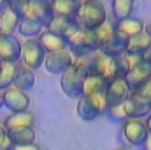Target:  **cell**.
Wrapping results in <instances>:
<instances>
[{"instance_id":"obj_1","label":"cell","mask_w":151,"mask_h":150,"mask_svg":"<svg viewBox=\"0 0 151 150\" xmlns=\"http://www.w3.org/2000/svg\"><path fill=\"white\" fill-rule=\"evenodd\" d=\"M76 21L81 30H95L107 21V11L102 2L86 0V2H81L76 14Z\"/></svg>"},{"instance_id":"obj_2","label":"cell","mask_w":151,"mask_h":150,"mask_svg":"<svg viewBox=\"0 0 151 150\" xmlns=\"http://www.w3.org/2000/svg\"><path fill=\"white\" fill-rule=\"evenodd\" d=\"M107 111V101H106V92L102 94H91V95H83L77 103V115L79 118L90 122L95 120L97 117L104 115Z\"/></svg>"},{"instance_id":"obj_3","label":"cell","mask_w":151,"mask_h":150,"mask_svg":"<svg viewBox=\"0 0 151 150\" xmlns=\"http://www.w3.org/2000/svg\"><path fill=\"white\" fill-rule=\"evenodd\" d=\"M67 48L72 53L74 58H81L86 55H91L99 50V42L93 34V30H77L72 37L67 41Z\"/></svg>"},{"instance_id":"obj_4","label":"cell","mask_w":151,"mask_h":150,"mask_svg":"<svg viewBox=\"0 0 151 150\" xmlns=\"http://www.w3.org/2000/svg\"><path fill=\"white\" fill-rule=\"evenodd\" d=\"M125 79H127V83L130 87V92L139 90L142 85H146L151 79V57L150 55L139 57V60L130 69V73L125 76Z\"/></svg>"},{"instance_id":"obj_5","label":"cell","mask_w":151,"mask_h":150,"mask_svg":"<svg viewBox=\"0 0 151 150\" xmlns=\"http://www.w3.org/2000/svg\"><path fill=\"white\" fill-rule=\"evenodd\" d=\"M44 58L46 53L40 48L37 39H27L25 42H21V58H19L21 66L35 71L40 66H44Z\"/></svg>"},{"instance_id":"obj_6","label":"cell","mask_w":151,"mask_h":150,"mask_svg":"<svg viewBox=\"0 0 151 150\" xmlns=\"http://www.w3.org/2000/svg\"><path fill=\"white\" fill-rule=\"evenodd\" d=\"M148 127H146V122L139 120V118H128L127 122H123L121 125V136L123 140L128 143V145H135V147H141L146 138H148Z\"/></svg>"},{"instance_id":"obj_7","label":"cell","mask_w":151,"mask_h":150,"mask_svg":"<svg viewBox=\"0 0 151 150\" xmlns=\"http://www.w3.org/2000/svg\"><path fill=\"white\" fill-rule=\"evenodd\" d=\"M72 66H74V57L69 51V48L62 50V51H56V53H47L46 58H44V67L51 74L62 76L67 69H70Z\"/></svg>"},{"instance_id":"obj_8","label":"cell","mask_w":151,"mask_h":150,"mask_svg":"<svg viewBox=\"0 0 151 150\" xmlns=\"http://www.w3.org/2000/svg\"><path fill=\"white\" fill-rule=\"evenodd\" d=\"M2 99H4V106L7 110H11L12 113L28 111V108H30V97L27 95V92H23L16 87H11V88L4 90Z\"/></svg>"},{"instance_id":"obj_9","label":"cell","mask_w":151,"mask_h":150,"mask_svg":"<svg viewBox=\"0 0 151 150\" xmlns=\"http://www.w3.org/2000/svg\"><path fill=\"white\" fill-rule=\"evenodd\" d=\"M60 85H62V90L65 95L72 97V99H81L83 97V87H84V78L79 74L74 69V66L70 69H67L62 79H60Z\"/></svg>"},{"instance_id":"obj_10","label":"cell","mask_w":151,"mask_h":150,"mask_svg":"<svg viewBox=\"0 0 151 150\" xmlns=\"http://www.w3.org/2000/svg\"><path fill=\"white\" fill-rule=\"evenodd\" d=\"M128 97H130V87H128V83H127L125 78H114L113 81H109V85L106 88L107 108L125 103Z\"/></svg>"},{"instance_id":"obj_11","label":"cell","mask_w":151,"mask_h":150,"mask_svg":"<svg viewBox=\"0 0 151 150\" xmlns=\"http://www.w3.org/2000/svg\"><path fill=\"white\" fill-rule=\"evenodd\" d=\"M46 30L55 34V36H58V37L65 39V41H69L79 30V25H77L76 18L69 20V18H62V16H53L51 21L46 25Z\"/></svg>"},{"instance_id":"obj_12","label":"cell","mask_w":151,"mask_h":150,"mask_svg":"<svg viewBox=\"0 0 151 150\" xmlns=\"http://www.w3.org/2000/svg\"><path fill=\"white\" fill-rule=\"evenodd\" d=\"M19 58H21V42L16 37L0 36V62L19 64Z\"/></svg>"},{"instance_id":"obj_13","label":"cell","mask_w":151,"mask_h":150,"mask_svg":"<svg viewBox=\"0 0 151 150\" xmlns=\"http://www.w3.org/2000/svg\"><path fill=\"white\" fill-rule=\"evenodd\" d=\"M35 124V117L30 111L23 113H12L11 117H7L4 120V129L7 133H14V131H23V129H32Z\"/></svg>"},{"instance_id":"obj_14","label":"cell","mask_w":151,"mask_h":150,"mask_svg":"<svg viewBox=\"0 0 151 150\" xmlns=\"http://www.w3.org/2000/svg\"><path fill=\"white\" fill-rule=\"evenodd\" d=\"M151 50V36L148 30L141 32L139 36H134V37L128 39L127 42V55H132V57H144L148 55Z\"/></svg>"},{"instance_id":"obj_15","label":"cell","mask_w":151,"mask_h":150,"mask_svg":"<svg viewBox=\"0 0 151 150\" xmlns=\"http://www.w3.org/2000/svg\"><path fill=\"white\" fill-rule=\"evenodd\" d=\"M114 27H116L118 34H121L123 37H127V39L134 37V36H139L141 32L146 30V25L141 20L134 18V16H130L127 20H121V21H114Z\"/></svg>"},{"instance_id":"obj_16","label":"cell","mask_w":151,"mask_h":150,"mask_svg":"<svg viewBox=\"0 0 151 150\" xmlns=\"http://www.w3.org/2000/svg\"><path fill=\"white\" fill-rule=\"evenodd\" d=\"M125 106H127V113H128V118H139L142 120L144 117H148L151 113V104L142 101L141 97L130 94V97L125 101Z\"/></svg>"},{"instance_id":"obj_17","label":"cell","mask_w":151,"mask_h":150,"mask_svg":"<svg viewBox=\"0 0 151 150\" xmlns=\"http://www.w3.org/2000/svg\"><path fill=\"white\" fill-rule=\"evenodd\" d=\"M39 44H40V48L44 50V53L47 55V53H56V51H62V50H67V41L62 37H58V36H55V34H51V32H47L46 28H44V32L40 34L37 37Z\"/></svg>"},{"instance_id":"obj_18","label":"cell","mask_w":151,"mask_h":150,"mask_svg":"<svg viewBox=\"0 0 151 150\" xmlns=\"http://www.w3.org/2000/svg\"><path fill=\"white\" fill-rule=\"evenodd\" d=\"M35 85V73L21 64H16V74H14V85L16 88L23 90V92H28L32 90Z\"/></svg>"},{"instance_id":"obj_19","label":"cell","mask_w":151,"mask_h":150,"mask_svg":"<svg viewBox=\"0 0 151 150\" xmlns=\"http://www.w3.org/2000/svg\"><path fill=\"white\" fill-rule=\"evenodd\" d=\"M19 16L12 12L11 9L4 11L0 14V36L2 37H14V32L19 27Z\"/></svg>"},{"instance_id":"obj_20","label":"cell","mask_w":151,"mask_h":150,"mask_svg":"<svg viewBox=\"0 0 151 150\" xmlns=\"http://www.w3.org/2000/svg\"><path fill=\"white\" fill-rule=\"evenodd\" d=\"M79 5H81V2H77V0H55V2H51L53 14L62 16V18H69V20L76 18Z\"/></svg>"},{"instance_id":"obj_21","label":"cell","mask_w":151,"mask_h":150,"mask_svg":"<svg viewBox=\"0 0 151 150\" xmlns=\"http://www.w3.org/2000/svg\"><path fill=\"white\" fill-rule=\"evenodd\" d=\"M127 42H128V39L123 37L121 34H114V37L109 41V42H106L99 51H102L104 55H107V57H113V58H116V57H119V55H123L125 51H127Z\"/></svg>"},{"instance_id":"obj_22","label":"cell","mask_w":151,"mask_h":150,"mask_svg":"<svg viewBox=\"0 0 151 150\" xmlns=\"http://www.w3.org/2000/svg\"><path fill=\"white\" fill-rule=\"evenodd\" d=\"M109 81L100 78V76H86L84 78V87H83V95H91V94H102L106 92Z\"/></svg>"},{"instance_id":"obj_23","label":"cell","mask_w":151,"mask_h":150,"mask_svg":"<svg viewBox=\"0 0 151 150\" xmlns=\"http://www.w3.org/2000/svg\"><path fill=\"white\" fill-rule=\"evenodd\" d=\"M14 74H16V64L0 62V92L14 85Z\"/></svg>"},{"instance_id":"obj_24","label":"cell","mask_w":151,"mask_h":150,"mask_svg":"<svg viewBox=\"0 0 151 150\" xmlns=\"http://www.w3.org/2000/svg\"><path fill=\"white\" fill-rule=\"evenodd\" d=\"M12 147H21V145H32L35 143V131L34 129H23V131H14L7 133Z\"/></svg>"},{"instance_id":"obj_25","label":"cell","mask_w":151,"mask_h":150,"mask_svg":"<svg viewBox=\"0 0 151 150\" xmlns=\"http://www.w3.org/2000/svg\"><path fill=\"white\" fill-rule=\"evenodd\" d=\"M93 34H95V37H97V42H99V50H100V48H102L106 42H109V41L114 37V34H116V27H114V21H111V20L107 18V21H106L102 27L95 28V30H93Z\"/></svg>"},{"instance_id":"obj_26","label":"cell","mask_w":151,"mask_h":150,"mask_svg":"<svg viewBox=\"0 0 151 150\" xmlns=\"http://www.w3.org/2000/svg\"><path fill=\"white\" fill-rule=\"evenodd\" d=\"M116 60V73H118V78H125V76L130 73V69L135 66V62L139 60V57H132V55H119L114 58Z\"/></svg>"},{"instance_id":"obj_27","label":"cell","mask_w":151,"mask_h":150,"mask_svg":"<svg viewBox=\"0 0 151 150\" xmlns=\"http://www.w3.org/2000/svg\"><path fill=\"white\" fill-rule=\"evenodd\" d=\"M132 11H134V2L132 0H114L113 2V14L116 18V21L130 18Z\"/></svg>"},{"instance_id":"obj_28","label":"cell","mask_w":151,"mask_h":150,"mask_svg":"<svg viewBox=\"0 0 151 150\" xmlns=\"http://www.w3.org/2000/svg\"><path fill=\"white\" fill-rule=\"evenodd\" d=\"M19 34L25 36L27 39H37L42 32H44V27L37 23V21H28V20H21L19 21V27H18Z\"/></svg>"},{"instance_id":"obj_29","label":"cell","mask_w":151,"mask_h":150,"mask_svg":"<svg viewBox=\"0 0 151 150\" xmlns=\"http://www.w3.org/2000/svg\"><path fill=\"white\" fill-rule=\"evenodd\" d=\"M106 115H107L113 122H119V124H123V122H127V120H128V113H127V106H125V103L107 108Z\"/></svg>"},{"instance_id":"obj_30","label":"cell","mask_w":151,"mask_h":150,"mask_svg":"<svg viewBox=\"0 0 151 150\" xmlns=\"http://www.w3.org/2000/svg\"><path fill=\"white\" fill-rule=\"evenodd\" d=\"M130 94H134V95L141 97L142 101H146V103H150V104H151V79L146 83V85H142L139 90H134V92H130Z\"/></svg>"},{"instance_id":"obj_31","label":"cell","mask_w":151,"mask_h":150,"mask_svg":"<svg viewBox=\"0 0 151 150\" xmlns=\"http://www.w3.org/2000/svg\"><path fill=\"white\" fill-rule=\"evenodd\" d=\"M11 149H12V143L9 140V134L4 129V125L0 124V150H11Z\"/></svg>"},{"instance_id":"obj_32","label":"cell","mask_w":151,"mask_h":150,"mask_svg":"<svg viewBox=\"0 0 151 150\" xmlns=\"http://www.w3.org/2000/svg\"><path fill=\"white\" fill-rule=\"evenodd\" d=\"M11 150H40L37 143H32V145H21V147H12Z\"/></svg>"},{"instance_id":"obj_33","label":"cell","mask_w":151,"mask_h":150,"mask_svg":"<svg viewBox=\"0 0 151 150\" xmlns=\"http://www.w3.org/2000/svg\"><path fill=\"white\" fill-rule=\"evenodd\" d=\"M141 149L142 150H151V134H148V138H146V141L141 145Z\"/></svg>"},{"instance_id":"obj_34","label":"cell","mask_w":151,"mask_h":150,"mask_svg":"<svg viewBox=\"0 0 151 150\" xmlns=\"http://www.w3.org/2000/svg\"><path fill=\"white\" fill-rule=\"evenodd\" d=\"M9 9V2L7 0H0V14L4 12V11H7Z\"/></svg>"},{"instance_id":"obj_35","label":"cell","mask_w":151,"mask_h":150,"mask_svg":"<svg viewBox=\"0 0 151 150\" xmlns=\"http://www.w3.org/2000/svg\"><path fill=\"white\" fill-rule=\"evenodd\" d=\"M146 127H148V133L151 134V113L146 117Z\"/></svg>"},{"instance_id":"obj_36","label":"cell","mask_w":151,"mask_h":150,"mask_svg":"<svg viewBox=\"0 0 151 150\" xmlns=\"http://www.w3.org/2000/svg\"><path fill=\"white\" fill-rule=\"evenodd\" d=\"M4 106V99H2V92H0V108Z\"/></svg>"},{"instance_id":"obj_37","label":"cell","mask_w":151,"mask_h":150,"mask_svg":"<svg viewBox=\"0 0 151 150\" xmlns=\"http://www.w3.org/2000/svg\"><path fill=\"white\" fill-rule=\"evenodd\" d=\"M146 30L150 32V36H151V25H148V27H146Z\"/></svg>"},{"instance_id":"obj_38","label":"cell","mask_w":151,"mask_h":150,"mask_svg":"<svg viewBox=\"0 0 151 150\" xmlns=\"http://www.w3.org/2000/svg\"><path fill=\"white\" fill-rule=\"evenodd\" d=\"M118 150H128V149H125V147H121V149H118Z\"/></svg>"},{"instance_id":"obj_39","label":"cell","mask_w":151,"mask_h":150,"mask_svg":"<svg viewBox=\"0 0 151 150\" xmlns=\"http://www.w3.org/2000/svg\"><path fill=\"white\" fill-rule=\"evenodd\" d=\"M148 55H150V57H151V50H150V53H148Z\"/></svg>"}]
</instances>
